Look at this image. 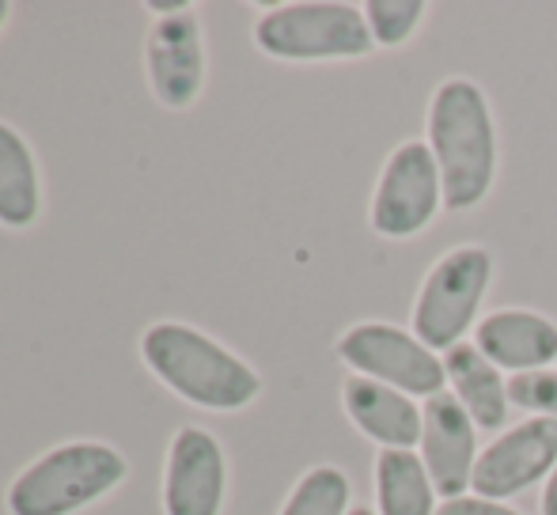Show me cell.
Listing matches in <instances>:
<instances>
[{"label": "cell", "instance_id": "cell-1", "mask_svg": "<svg viewBox=\"0 0 557 515\" xmlns=\"http://www.w3.org/2000/svg\"><path fill=\"white\" fill-rule=\"evenodd\" d=\"M429 148L441 167L444 209L462 213L490 198L497 178V122L474 80L451 76L429 99Z\"/></svg>", "mask_w": 557, "mask_h": 515}, {"label": "cell", "instance_id": "cell-2", "mask_svg": "<svg viewBox=\"0 0 557 515\" xmlns=\"http://www.w3.org/2000/svg\"><path fill=\"white\" fill-rule=\"evenodd\" d=\"M140 353L160 384L201 410L235 413L262 394V379L247 361L186 323H156L140 341Z\"/></svg>", "mask_w": 557, "mask_h": 515}, {"label": "cell", "instance_id": "cell-3", "mask_svg": "<svg viewBox=\"0 0 557 515\" xmlns=\"http://www.w3.org/2000/svg\"><path fill=\"white\" fill-rule=\"evenodd\" d=\"M129 474L125 459L99 440H76L46 451L8 489L12 515H73L117 489Z\"/></svg>", "mask_w": 557, "mask_h": 515}, {"label": "cell", "instance_id": "cell-4", "mask_svg": "<svg viewBox=\"0 0 557 515\" xmlns=\"http://www.w3.org/2000/svg\"><path fill=\"white\" fill-rule=\"evenodd\" d=\"M255 42L277 61H352L372 53L364 8L337 0H300L262 12L255 23Z\"/></svg>", "mask_w": 557, "mask_h": 515}, {"label": "cell", "instance_id": "cell-5", "mask_svg": "<svg viewBox=\"0 0 557 515\" xmlns=\"http://www.w3.org/2000/svg\"><path fill=\"white\" fill-rule=\"evenodd\" d=\"M493 285V254L478 243L447 251L433 269L425 273L413 303V334L433 353L462 346L467 330H474L482 318V300Z\"/></svg>", "mask_w": 557, "mask_h": 515}, {"label": "cell", "instance_id": "cell-6", "mask_svg": "<svg viewBox=\"0 0 557 515\" xmlns=\"http://www.w3.org/2000/svg\"><path fill=\"white\" fill-rule=\"evenodd\" d=\"M337 356L357 376L387 384L410 398H433L447 387L444 356H436L418 334L391 323H357L337 338Z\"/></svg>", "mask_w": 557, "mask_h": 515}, {"label": "cell", "instance_id": "cell-7", "mask_svg": "<svg viewBox=\"0 0 557 515\" xmlns=\"http://www.w3.org/2000/svg\"><path fill=\"white\" fill-rule=\"evenodd\" d=\"M444 209L441 167L429 140H406L387 155L372 190V228L383 239L421 236Z\"/></svg>", "mask_w": 557, "mask_h": 515}, {"label": "cell", "instance_id": "cell-8", "mask_svg": "<svg viewBox=\"0 0 557 515\" xmlns=\"http://www.w3.org/2000/svg\"><path fill=\"white\" fill-rule=\"evenodd\" d=\"M557 466V420L528 417L520 425L505 428L490 448L478 455L474 466V497L485 501H508L528 493L535 481L550 478Z\"/></svg>", "mask_w": 557, "mask_h": 515}, {"label": "cell", "instance_id": "cell-9", "mask_svg": "<svg viewBox=\"0 0 557 515\" xmlns=\"http://www.w3.org/2000/svg\"><path fill=\"white\" fill-rule=\"evenodd\" d=\"M418 448L421 463H425L429 478H433L436 497H444V501L467 497L482 451H478V425L470 420V413L462 410L451 390L425 398Z\"/></svg>", "mask_w": 557, "mask_h": 515}, {"label": "cell", "instance_id": "cell-10", "mask_svg": "<svg viewBox=\"0 0 557 515\" xmlns=\"http://www.w3.org/2000/svg\"><path fill=\"white\" fill-rule=\"evenodd\" d=\"M227 493V459L213 432L186 425L175 432L163 474L168 515H221Z\"/></svg>", "mask_w": 557, "mask_h": 515}, {"label": "cell", "instance_id": "cell-11", "mask_svg": "<svg viewBox=\"0 0 557 515\" xmlns=\"http://www.w3.org/2000/svg\"><path fill=\"white\" fill-rule=\"evenodd\" d=\"M152 91L168 111H186L206 84V38L194 12L163 15L145 38Z\"/></svg>", "mask_w": 557, "mask_h": 515}, {"label": "cell", "instance_id": "cell-12", "mask_svg": "<svg viewBox=\"0 0 557 515\" xmlns=\"http://www.w3.org/2000/svg\"><path fill=\"white\" fill-rule=\"evenodd\" d=\"M474 346L500 372H543L557 361V323L539 311L500 307L474 326Z\"/></svg>", "mask_w": 557, "mask_h": 515}, {"label": "cell", "instance_id": "cell-13", "mask_svg": "<svg viewBox=\"0 0 557 515\" xmlns=\"http://www.w3.org/2000/svg\"><path fill=\"white\" fill-rule=\"evenodd\" d=\"M342 405L352 425L383 451H413L421 443V405L403 390L349 376L342 384Z\"/></svg>", "mask_w": 557, "mask_h": 515}, {"label": "cell", "instance_id": "cell-14", "mask_svg": "<svg viewBox=\"0 0 557 515\" xmlns=\"http://www.w3.org/2000/svg\"><path fill=\"white\" fill-rule=\"evenodd\" d=\"M444 372L451 394L459 398V405L470 413L478 428L485 432H497L508 420V379L500 376V368L493 361H485L478 353L474 341H462V346L447 349L444 353Z\"/></svg>", "mask_w": 557, "mask_h": 515}, {"label": "cell", "instance_id": "cell-15", "mask_svg": "<svg viewBox=\"0 0 557 515\" xmlns=\"http://www.w3.org/2000/svg\"><path fill=\"white\" fill-rule=\"evenodd\" d=\"M436 489L418 451L375 455V515H436Z\"/></svg>", "mask_w": 557, "mask_h": 515}, {"label": "cell", "instance_id": "cell-16", "mask_svg": "<svg viewBox=\"0 0 557 515\" xmlns=\"http://www.w3.org/2000/svg\"><path fill=\"white\" fill-rule=\"evenodd\" d=\"M42 190H38V167L27 140L12 126L0 122V224L23 231L38 221Z\"/></svg>", "mask_w": 557, "mask_h": 515}, {"label": "cell", "instance_id": "cell-17", "mask_svg": "<svg viewBox=\"0 0 557 515\" xmlns=\"http://www.w3.org/2000/svg\"><path fill=\"white\" fill-rule=\"evenodd\" d=\"M352 486L337 466H311L288 493L281 515H349Z\"/></svg>", "mask_w": 557, "mask_h": 515}, {"label": "cell", "instance_id": "cell-18", "mask_svg": "<svg viewBox=\"0 0 557 515\" xmlns=\"http://www.w3.org/2000/svg\"><path fill=\"white\" fill-rule=\"evenodd\" d=\"M429 8L421 0H368L364 4V20L372 30L375 46L383 50H395V46L410 42L413 30L421 27Z\"/></svg>", "mask_w": 557, "mask_h": 515}, {"label": "cell", "instance_id": "cell-19", "mask_svg": "<svg viewBox=\"0 0 557 515\" xmlns=\"http://www.w3.org/2000/svg\"><path fill=\"white\" fill-rule=\"evenodd\" d=\"M508 402L523 413H535V417H554L557 420V372H523V376L508 379Z\"/></svg>", "mask_w": 557, "mask_h": 515}, {"label": "cell", "instance_id": "cell-20", "mask_svg": "<svg viewBox=\"0 0 557 515\" xmlns=\"http://www.w3.org/2000/svg\"><path fill=\"white\" fill-rule=\"evenodd\" d=\"M436 515H523V512L508 508L500 501H485V497L467 493V497H455V501H444Z\"/></svg>", "mask_w": 557, "mask_h": 515}, {"label": "cell", "instance_id": "cell-21", "mask_svg": "<svg viewBox=\"0 0 557 515\" xmlns=\"http://www.w3.org/2000/svg\"><path fill=\"white\" fill-rule=\"evenodd\" d=\"M539 508H543V515H557V466H554L550 478H546V486H543V501H539Z\"/></svg>", "mask_w": 557, "mask_h": 515}, {"label": "cell", "instance_id": "cell-22", "mask_svg": "<svg viewBox=\"0 0 557 515\" xmlns=\"http://www.w3.org/2000/svg\"><path fill=\"white\" fill-rule=\"evenodd\" d=\"M148 8H152V12L163 20V15H183V12H190V0H152Z\"/></svg>", "mask_w": 557, "mask_h": 515}, {"label": "cell", "instance_id": "cell-23", "mask_svg": "<svg viewBox=\"0 0 557 515\" xmlns=\"http://www.w3.org/2000/svg\"><path fill=\"white\" fill-rule=\"evenodd\" d=\"M8 12H12V8H8V0H0V27L8 23Z\"/></svg>", "mask_w": 557, "mask_h": 515}, {"label": "cell", "instance_id": "cell-24", "mask_svg": "<svg viewBox=\"0 0 557 515\" xmlns=\"http://www.w3.org/2000/svg\"><path fill=\"white\" fill-rule=\"evenodd\" d=\"M349 515H375V512H372V508H364V504H352Z\"/></svg>", "mask_w": 557, "mask_h": 515}]
</instances>
